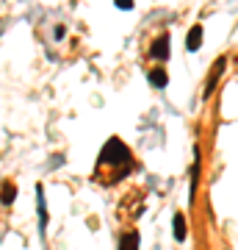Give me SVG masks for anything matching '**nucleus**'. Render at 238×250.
I'll return each mask as SVG.
<instances>
[{"label": "nucleus", "mask_w": 238, "mask_h": 250, "mask_svg": "<svg viewBox=\"0 0 238 250\" xmlns=\"http://www.w3.org/2000/svg\"><path fill=\"white\" fill-rule=\"evenodd\" d=\"M133 167H136V161H133L130 147H128L119 136H111V139L103 145V150H100V156H97L94 181L103 184V187H111V184H116L119 178H125Z\"/></svg>", "instance_id": "1"}, {"label": "nucleus", "mask_w": 238, "mask_h": 250, "mask_svg": "<svg viewBox=\"0 0 238 250\" xmlns=\"http://www.w3.org/2000/svg\"><path fill=\"white\" fill-rule=\"evenodd\" d=\"M150 59H155V62H166V59H169V34H161V36L152 39Z\"/></svg>", "instance_id": "2"}, {"label": "nucleus", "mask_w": 238, "mask_h": 250, "mask_svg": "<svg viewBox=\"0 0 238 250\" xmlns=\"http://www.w3.org/2000/svg\"><path fill=\"white\" fill-rule=\"evenodd\" d=\"M224 64H227L224 59H219V62L213 64V72H211V78L205 81V92H202V98H205V100L211 98V95H213V89H216V81L221 78V72H224Z\"/></svg>", "instance_id": "3"}, {"label": "nucleus", "mask_w": 238, "mask_h": 250, "mask_svg": "<svg viewBox=\"0 0 238 250\" xmlns=\"http://www.w3.org/2000/svg\"><path fill=\"white\" fill-rule=\"evenodd\" d=\"M147 81H150V86H155V89H164L169 83V75H166V70H164V64L152 67V70L147 72Z\"/></svg>", "instance_id": "4"}, {"label": "nucleus", "mask_w": 238, "mask_h": 250, "mask_svg": "<svg viewBox=\"0 0 238 250\" xmlns=\"http://www.w3.org/2000/svg\"><path fill=\"white\" fill-rule=\"evenodd\" d=\"M139 231H125L122 236H119V242H116V250H139Z\"/></svg>", "instance_id": "5"}, {"label": "nucleus", "mask_w": 238, "mask_h": 250, "mask_svg": "<svg viewBox=\"0 0 238 250\" xmlns=\"http://www.w3.org/2000/svg\"><path fill=\"white\" fill-rule=\"evenodd\" d=\"M172 225H175V239H177V242H185V236H188V223H185V214H183V211H177V214H175Z\"/></svg>", "instance_id": "6"}, {"label": "nucleus", "mask_w": 238, "mask_h": 250, "mask_svg": "<svg viewBox=\"0 0 238 250\" xmlns=\"http://www.w3.org/2000/svg\"><path fill=\"white\" fill-rule=\"evenodd\" d=\"M200 45H202V25H194L185 36V47L194 53V50H200Z\"/></svg>", "instance_id": "7"}, {"label": "nucleus", "mask_w": 238, "mask_h": 250, "mask_svg": "<svg viewBox=\"0 0 238 250\" xmlns=\"http://www.w3.org/2000/svg\"><path fill=\"white\" fill-rule=\"evenodd\" d=\"M36 195H39V231L44 233V228H47V206H44V192H42V187H36Z\"/></svg>", "instance_id": "8"}, {"label": "nucleus", "mask_w": 238, "mask_h": 250, "mask_svg": "<svg viewBox=\"0 0 238 250\" xmlns=\"http://www.w3.org/2000/svg\"><path fill=\"white\" fill-rule=\"evenodd\" d=\"M14 197H17V187H14V184H3V187H0V203L3 206H11Z\"/></svg>", "instance_id": "9"}, {"label": "nucleus", "mask_w": 238, "mask_h": 250, "mask_svg": "<svg viewBox=\"0 0 238 250\" xmlns=\"http://www.w3.org/2000/svg\"><path fill=\"white\" fill-rule=\"evenodd\" d=\"M116 9H125V11H130V9H133V0H116Z\"/></svg>", "instance_id": "10"}]
</instances>
